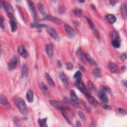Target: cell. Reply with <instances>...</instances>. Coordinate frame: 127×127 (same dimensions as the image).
I'll use <instances>...</instances> for the list:
<instances>
[{
    "instance_id": "obj_45",
    "label": "cell",
    "mask_w": 127,
    "mask_h": 127,
    "mask_svg": "<svg viewBox=\"0 0 127 127\" xmlns=\"http://www.w3.org/2000/svg\"><path fill=\"white\" fill-rule=\"evenodd\" d=\"M1 27L2 29L5 28V25H4V18L2 16H1Z\"/></svg>"
},
{
    "instance_id": "obj_43",
    "label": "cell",
    "mask_w": 127,
    "mask_h": 127,
    "mask_svg": "<svg viewBox=\"0 0 127 127\" xmlns=\"http://www.w3.org/2000/svg\"><path fill=\"white\" fill-rule=\"evenodd\" d=\"M118 112H119L121 114L123 115H126V111L125 109L120 108H118Z\"/></svg>"
},
{
    "instance_id": "obj_15",
    "label": "cell",
    "mask_w": 127,
    "mask_h": 127,
    "mask_svg": "<svg viewBox=\"0 0 127 127\" xmlns=\"http://www.w3.org/2000/svg\"><path fill=\"white\" fill-rule=\"evenodd\" d=\"M42 20H49V21H52V22L56 23L57 24H58L62 23V21L60 20H59V19H58L57 18H55V17H54V16H51V15L45 16Z\"/></svg>"
},
{
    "instance_id": "obj_49",
    "label": "cell",
    "mask_w": 127,
    "mask_h": 127,
    "mask_svg": "<svg viewBox=\"0 0 127 127\" xmlns=\"http://www.w3.org/2000/svg\"><path fill=\"white\" fill-rule=\"evenodd\" d=\"M122 83H123V85H124L126 87H127V86H126V84H127V81H125V80H124L122 81Z\"/></svg>"
},
{
    "instance_id": "obj_9",
    "label": "cell",
    "mask_w": 127,
    "mask_h": 127,
    "mask_svg": "<svg viewBox=\"0 0 127 127\" xmlns=\"http://www.w3.org/2000/svg\"><path fill=\"white\" fill-rule=\"evenodd\" d=\"M46 52L48 57L50 59H52L54 54V46L52 44L49 43L46 46Z\"/></svg>"
},
{
    "instance_id": "obj_50",
    "label": "cell",
    "mask_w": 127,
    "mask_h": 127,
    "mask_svg": "<svg viewBox=\"0 0 127 127\" xmlns=\"http://www.w3.org/2000/svg\"><path fill=\"white\" fill-rule=\"evenodd\" d=\"M110 3L111 5L112 6H115L116 5V2H114V1H110Z\"/></svg>"
},
{
    "instance_id": "obj_13",
    "label": "cell",
    "mask_w": 127,
    "mask_h": 127,
    "mask_svg": "<svg viewBox=\"0 0 127 127\" xmlns=\"http://www.w3.org/2000/svg\"><path fill=\"white\" fill-rule=\"evenodd\" d=\"M0 103L6 109L11 108V105L7 98L5 96L1 95L0 96Z\"/></svg>"
},
{
    "instance_id": "obj_16",
    "label": "cell",
    "mask_w": 127,
    "mask_h": 127,
    "mask_svg": "<svg viewBox=\"0 0 127 127\" xmlns=\"http://www.w3.org/2000/svg\"><path fill=\"white\" fill-rule=\"evenodd\" d=\"M64 101L65 103L68 104H70L71 105H72L74 107H78V108H80L81 107L80 103L75 102V101H74L72 99H69L67 97L64 98Z\"/></svg>"
},
{
    "instance_id": "obj_33",
    "label": "cell",
    "mask_w": 127,
    "mask_h": 127,
    "mask_svg": "<svg viewBox=\"0 0 127 127\" xmlns=\"http://www.w3.org/2000/svg\"><path fill=\"white\" fill-rule=\"evenodd\" d=\"M70 97L71 99L74 100V101H75V102H79V98L73 90L70 91Z\"/></svg>"
},
{
    "instance_id": "obj_27",
    "label": "cell",
    "mask_w": 127,
    "mask_h": 127,
    "mask_svg": "<svg viewBox=\"0 0 127 127\" xmlns=\"http://www.w3.org/2000/svg\"><path fill=\"white\" fill-rule=\"evenodd\" d=\"M45 78L50 85L52 87H55V83L54 81H53V80H52V79L51 78L50 75L48 73H45Z\"/></svg>"
},
{
    "instance_id": "obj_22",
    "label": "cell",
    "mask_w": 127,
    "mask_h": 127,
    "mask_svg": "<svg viewBox=\"0 0 127 127\" xmlns=\"http://www.w3.org/2000/svg\"><path fill=\"white\" fill-rule=\"evenodd\" d=\"M34 94L32 90L31 89H28L27 93V99L29 103H31L33 101Z\"/></svg>"
},
{
    "instance_id": "obj_14",
    "label": "cell",
    "mask_w": 127,
    "mask_h": 127,
    "mask_svg": "<svg viewBox=\"0 0 127 127\" xmlns=\"http://www.w3.org/2000/svg\"><path fill=\"white\" fill-rule=\"evenodd\" d=\"M10 19V24L11 26V31L13 32H15L17 30V29H18V25H17L16 20L14 16Z\"/></svg>"
},
{
    "instance_id": "obj_44",
    "label": "cell",
    "mask_w": 127,
    "mask_h": 127,
    "mask_svg": "<svg viewBox=\"0 0 127 127\" xmlns=\"http://www.w3.org/2000/svg\"><path fill=\"white\" fill-rule=\"evenodd\" d=\"M102 107L106 109V110H111L112 109V107L110 106H109L107 104H103L102 105Z\"/></svg>"
},
{
    "instance_id": "obj_5",
    "label": "cell",
    "mask_w": 127,
    "mask_h": 127,
    "mask_svg": "<svg viewBox=\"0 0 127 127\" xmlns=\"http://www.w3.org/2000/svg\"><path fill=\"white\" fill-rule=\"evenodd\" d=\"M28 6L29 7V9L30 12L32 15L33 18L34 20H37V14L36 13V11L35 10V8L34 5L33 4V3L31 1H27Z\"/></svg>"
},
{
    "instance_id": "obj_53",
    "label": "cell",
    "mask_w": 127,
    "mask_h": 127,
    "mask_svg": "<svg viewBox=\"0 0 127 127\" xmlns=\"http://www.w3.org/2000/svg\"><path fill=\"white\" fill-rule=\"evenodd\" d=\"M126 69V66H122V70H125Z\"/></svg>"
},
{
    "instance_id": "obj_11",
    "label": "cell",
    "mask_w": 127,
    "mask_h": 127,
    "mask_svg": "<svg viewBox=\"0 0 127 127\" xmlns=\"http://www.w3.org/2000/svg\"><path fill=\"white\" fill-rule=\"evenodd\" d=\"M86 19H87V20L88 22V23L90 27L91 28V29L93 30V31H94V33H95V36L97 37V38H99V33H98V31L96 28V27H95V25H94V22H93L90 19L87 18V17H86Z\"/></svg>"
},
{
    "instance_id": "obj_26",
    "label": "cell",
    "mask_w": 127,
    "mask_h": 127,
    "mask_svg": "<svg viewBox=\"0 0 127 127\" xmlns=\"http://www.w3.org/2000/svg\"><path fill=\"white\" fill-rule=\"evenodd\" d=\"M101 92H104L105 94H110L111 93V90L108 87L101 86L100 87V90Z\"/></svg>"
},
{
    "instance_id": "obj_31",
    "label": "cell",
    "mask_w": 127,
    "mask_h": 127,
    "mask_svg": "<svg viewBox=\"0 0 127 127\" xmlns=\"http://www.w3.org/2000/svg\"><path fill=\"white\" fill-rule=\"evenodd\" d=\"M87 84H88V88L90 90V91L92 92V93L95 94V93L96 92V89L95 88V87L94 86V84H93V83L91 81L88 80L87 81Z\"/></svg>"
},
{
    "instance_id": "obj_30",
    "label": "cell",
    "mask_w": 127,
    "mask_h": 127,
    "mask_svg": "<svg viewBox=\"0 0 127 127\" xmlns=\"http://www.w3.org/2000/svg\"><path fill=\"white\" fill-rule=\"evenodd\" d=\"M47 118H43V119H38V123L41 127H47L48 126L47 125Z\"/></svg>"
},
{
    "instance_id": "obj_1",
    "label": "cell",
    "mask_w": 127,
    "mask_h": 127,
    "mask_svg": "<svg viewBox=\"0 0 127 127\" xmlns=\"http://www.w3.org/2000/svg\"><path fill=\"white\" fill-rule=\"evenodd\" d=\"M14 102L20 111L23 115H27L28 113V109L25 101L21 98L16 97L14 99Z\"/></svg>"
},
{
    "instance_id": "obj_7",
    "label": "cell",
    "mask_w": 127,
    "mask_h": 127,
    "mask_svg": "<svg viewBox=\"0 0 127 127\" xmlns=\"http://www.w3.org/2000/svg\"><path fill=\"white\" fill-rule=\"evenodd\" d=\"M59 77H60L61 81H62L64 87L66 88H68L69 87V81L67 78L65 74L63 72H61L59 73Z\"/></svg>"
},
{
    "instance_id": "obj_51",
    "label": "cell",
    "mask_w": 127,
    "mask_h": 127,
    "mask_svg": "<svg viewBox=\"0 0 127 127\" xmlns=\"http://www.w3.org/2000/svg\"><path fill=\"white\" fill-rule=\"evenodd\" d=\"M58 65H59V66L61 67V62L60 61H58Z\"/></svg>"
},
{
    "instance_id": "obj_10",
    "label": "cell",
    "mask_w": 127,
    "mask_h": 127,
    "mask_svg": "<svg viewBox=\"0 0 127 127\" xmlns=\"http://www.w3.org/2000/svg\"><path fill=\"white\" fill-rule=\"evenodd\" d=\"M50 103L54 107L59 109L62 110H65V108L64 107V105L61 102H59L58 101L56 100H50Z\"/></svg>"
},
{
    "instance_id": "obj_3",
    "label": "cell",
    "mask_w": 127,
    "mask_h": 127,
    "mask_svg": "<svg viewBox=\"0 0 127 127\" xmlns=\"http://www.w3.org/2000/svg\"><path fill=\"white\" fill-rule=\"evenodd\" d=\"M18 59L17 58L16 56H14L10 61L9 62L8 64V69L10 71H13L15 69L18 65Z\"/></svg>"
},
{
    "instance_id": "obj_23",
    "label": "cell",
    "mask_w": 127,
    "mask_h": 127,
    "mask_svg": "<svg viewBox=\"0 0 127 127\" xmlns=\"http://www.w3.org/2000/svg\"><path fill=\"white\" fill-rule=\"evenodd\" d=\"M40 87L45 94H46L47 96L50 95L49 89L46 84L44 82H41L40 83Z\"/></svg>"
},
{
    "instance_id": "obj_24",
    "label": "cell",
    "mask_w": 127,
    "mask_h": 127,
    "mask_svg": "<svg viewBox=\"0 0 127 127\" xmlns=\"http://www.w3.org/2000/svg\"><path fill=\"white\" fill-rule=\"evenodd\" d=\"M31 27L32 28H36L37 29H41L43 28L48 27V26L46 24H40L37 22H33L31 24Z\"/></svg>"
},
{
    "instance_id": "obj_29",
    "label": "cell",
    "mask_w": 127,
    "mask_h": 127,
    "mask_svg": "<svg viewBox=\"0 0 127 127\" xmlns=\"http://www.w3.org/2000/svg\"><path fill=\"white\" fill-rule=\"evenodd\" d=\"M93 74L96 78H100L101 75V69L99 67H96L93 71Z\"/></svg>"
},
{
    "instance_id": "obj_41",
    "label": "cell",
    "mask_w": 127,
    "mask_h": 127,
    "mask_svg": "<svg viewBox=\"0 0 127 127\" xmlns=\"http://www.w3.org/2000/svg\"><path fill=\"white\" fill-rule=\"evenodd\" d=\"M78 114H79V115L80 116V119L83 120V121H86V119H87V117L86 116V115H84V114L81 111H79L78 112Z\"/></svg>"
},
{
    "instance_id": "obj_36",
    "label": "cell",
    "mask_w": 127,
    "mask_h": 127,
    "mask_svg": "<svg viewBox=\"0 0 127 127\" xmlns=\"http://www.w3.org/2000/svg\"><path fill=\"white\" fill-rule=\"evenodd\" d=\"M112 45L115 48H119L121 46L120 42L119 40H112Z\"/></svg>"
},
{
    "instance_id": "obj_37",
    "label": "cell",
    "mask_w": 127,
    "mask_h": 127,
    "mask_svg": "<svg viewBox=\"0 0 127 127\" xmlns=\"http://www.w3.org/2000/svg\"><path fill=\"white\" fill-rule=\"evenodd\" d=\"M74 80L82 79V74L80 71H78L75 73L74 76Z\"/></svg>"
},
{
    "instance_id": "obj_19",
    "label": "cell",
    "mask_w": 127,
    "mask_h": 127,
    "mask_svg": "<svg viewBox=\"0 0 127 127\" xmlns=\"http://www.w3.org/2000/svg\"><path fill=\"white\" fill-rule=\"evenodd\" d=\"M28 70L27 65L23 63L22 65V70H21V78L23 79L27 78L28 77Z\"/></svg>"
},
{
    "instance_id": "obj_6",
    "label": "cell",
    "mask_w": 127,
    "mask_h": 127,
    "mask_svg": "<svg viewBox=\"0 0 127 127\" xmlns=\"http://www.w3.org/2000/svg\"><path fill=\"white\" fill-rule=\"evenodd\" d=\"M64 27L67 36L70 38H74L75 35V32L74 29L68 24H65Z\"/></svg>"
},
{
    "instance_id": "obj_39",
    "label": "cell",
    "mask_w": 127,
    "mask_h": 127,
    "mask_svg": "<svg viewBox=\"0 0 127 127\" xmlns=\"http://www.w3.org/2000/svg\"><path fill=\"white\" fill-rule=\"evenodd\" d=\"M74 13L78 18H81L82 16V12L80 9H76L74 11Z\"/></svg>"
},
{
    "instance_id": "obj_21",
    "label": "cell",
    "mask_w": 127,
    "mask_h": 127,
    "mask_svg": "<svg viewBox=\"0 0 127 127\" xmlns=\"http://www.w3.org/2000/svg\"><path fill=\"white\" fill-rule=\"evenodd\" d=\"M98 97L99 98V99L101 101H102L103 102H104L105 103H108V101H109L108 98L106 94H104V92L99 91V92H98Z\"/></svg>"
},
{
    "instance_id": "obj_20",
    "label": "cell",
    "mask_w": 127,
    "mask_h": 127,
    "mask_svg": "<svg viewBox=\"0 0 127 127\" xmlns=\"http://www.w3.org/2000/svg\"><path fill=\"white\" fill-rule=\"evenodd\" d=\"M108 67L110 69V71H111V73H114V74H116L119 73V69H118V67L117 66V65L115 63H110L109 64Z\"/></svg>"
},
{
    "instance_id": "obj_42",
    "label": "cell",
    "mask_w": 127,
    "mask_h": 127,
    "mask_svg": "<svg viewBox=\"0 0 127 127\" xmlns=\"http://www.w3.org/2000/svg\"><path fill=\"white\" fill-rule=\"evenodd\" d=\"M66 69L67 70H72L73 69L74 65L72 63L68 62L66 64Z\"/></svg>"
},
{
    "instance_id": "obj_4",
    "label": "cell",
    "mask_w": 127,
    "mask_h": 127,
    "mask_svg": "<svg viewBox=\"0 0 127 127\" xmlns=\"http://www.w3.org/2000/svg\"><path fill=\"white\" fill-rule=\"evenodd\" d=\"M1 7H3L4 9L6 11L7 14H14V10L13 7L7 2H1Z\"/></svg>"
},
{
    "instance_id": "obj_35",
    "label": "cell",
    "mask_w": 127,
    "mask_h": 127,
    "mask_svg": "<svg viewBox=\"0 0 127 127\" xmlns=\"http://www.w3.org/2000/svg\"><path fill=\"white\" fill-rule=\"evenodd\" d=\"M62 112V113L63 115V116L65 117V118L66 119V121L69 124H71V120L70 119V117L69 116V115L67 113V112L65 111V110H61Z\"/></svg>"
},
{
    "instance_id": "obj_48",
    "label": "cell",
    "mask_w": 127,
    "mask_h": 127,
    "mask_svg": "<svg viewBox=\"0 0 127 127\" xmlns=\"http://www.w3.org/2000/svg\"><path fill=\"white\" fill-rule=\"evenodd\" d=\"M77 127H82V125H81L80 123V122L77 121Z\"/></svg>"
},
{
    "instance_id": "obj_34",
    "label": "cell",
    "mask_w": 127,
    "mask_h": 127,
    "mask_svg": "<svg viewBox=\"0 0 127 127\" xmlns=\"http://www.w3.org/2000/svg\"><path fill=\"white\" fill-rule=\"evenodd\" d=\"M111 37L112 40H119V34L117 31H113L112 32L111 34Z\"/></svg>"
},
{
    "instance_id": "obj_40",
    "label": "cell",
    "mask_w": 127,
    "mask_h": 127,
    "mask_svg": "<svg viewBox=\"0 0 127 127\" xmlns=\"http://www.w3.org/2000/svg\"><path fill=\"white\" fill-rule=\"evenodd\" d=\"M13 121L15 124L18 127H20L21 126V123L20 122V119H19V118L18 117H14L13 118Z\"/></svg>"
},
{
    "instance_id": "obj_32",
    "label": "cell",
    "mask_w": 127,
    "mask_h": 127,
    "mask_svg": "<svg viewBox=\"0 0 127 127\" xmlns=\"http://www.w3.org/2000/svg\"><path fill=\"white\" fill-rule=\"evenodd\" d=\"M107 19L109 21V22L111 24H113L116 21V18L113 14H109L107 15Z\"/></svg>"
},
{
    "instance_id": "obj_18",
    "label": "cell",
    "mask_w": 127,
    "mask_h": 127,
    "mask_svg": "<svg viewBox=\"0 0 127 127\" xmlns=\"http://www.w3.org/2000/svg\"><path fill=\"white\" fill-rule=\"evenodd\" d=\"M18 51L19 54L23 58H26L27 57V50L25 49V47L22 45H20L18 47Z\"/></svg>"
},
{
    "instance_id": "obj_38",
    "label": "cell",
    "mask_w": 127,
    "mask_h": 127,
    "mask_svg": "<svg viewBox=\"0 0 127 127\" xmlns=\"http://www.w3.org/2000/svg\"><path fill=\"white\" fill-rule=\"evenodd\" d=\"M121 11L122 12L123 14V15L125 18H126V16H127V6L126 4H123L121 6Z\"/></svg>"
},
{
    "instance_id": "obj_47",
    "label": "cell",
    "mask_w": 127,
    "mask_h": 127,
    "mask_svg": "<svg viewBox=\"0 0 127 127\" xmlns=\"http://www.w3.org/2000/svg\"><path fill=\"white\" fill-rule=\"evenodd\" d=\"M127 59V54L126 53H124L121 56V59L122 61H125Z\"/></svg>"
},
{
    "instance_id": "obj_28",
    "label": "cell",
    "mask_w": 127,
    "mask_h": 127,
    "mask_svg": "<svg viewBox=\"0 0 127 127\" xmlns=\"http://www.w3.org/2000/svg\"><path fill=\"white\" fill-rule=\"evenodd\" d=\"M37 7H38V9L40 13L43 16H45L46 12H45V8H44V7L43 4H42L41 3H40V2L38 3L37 4Z\"/></svg>"
},
{
    "instance_id": "obj_2",
    "label": "cell",
    "mask_w": 127,
    "mask_h": 127,
    "mask_svg": "<svg viewBox=\"0 0 127 127\" xmlns=\"http://www.w3.org/2000/svg\"><path fill=\"white\" fill-rule=\"evenodd\" d=\"M74 83L76 87H77L83 94H84V95H86L87 94H88V92L87 91L85 85L83 84L82 81V79L75 80Z\"/></svg>"
},
{
    "instance_id": "obj_8",
    "label": "cell",
    "mask_w": 127,
    "mask_h": 127,
    "mask_svg": "<svg viewBox=\"0 0 127 127\" xmlns=\"http://www.w3.org/2000/svg\"><path fill=\"white\" fill-rule=\"evenodd\" d=\"M47 33L49 34V35L52 38H53L55 41H58L60 40V38L59 37L58 34L54 29L51 27H48L47 28Z\"/></svg>"
},
{
    "instance_id": "obj_46",
    "label": "cell",
    "mask_w": 127,
    "mask_h": 127,
    "mask_svg": "<svg viewBox=\"0 0 127 127\" xmlns=\"http://www.w3.org/2000/svg\"><path fill=\"white\" fill-rule=\"evenodd\" d=\"M65 8H64L63 7H59L58 8V12L60 14H63L65 13Z\"/></svg>"
},
{
    "instance_id": "obj_52",
    "label": "cell",
    "mask_w": 127,
    "mask_h": 127,
    "mask_svg": "<svg viewBox=\"0 0 127 127\" xmlns=\"http://www.w3.org/2000/svg\"><path fill=\"white\" fill-rule=\"evenodd\" d=\"M78 2L80 3H84L85 2V1H78Z\"/></svg>"
},
{
    "instance_id": "obj_12",
    "label": "cell",
    "mask_w": 127,
    "mask_h": 127,
    "mask_svg": "<svg viewBox=\"0 0 127 127\" xmlns=\"http://www.w3.org/2000/svg\"><path fill=\"white\" fill-rule=\"evenodd\" d=\"M85 54L86 53L81 49H79L76 52V55H77L78 58L83 63H86V62H87L85 57Z\"/></svg>"
},
{
    "instance_id": "obj_17",
    "label": "cell",
    "mask_w": 127,
    "mask_h": 127,
    "mask_svg": "<svg viewBox=\"0 0 127 127\" xmlns=\"http://www.w3.org/2000/svg\"><path fill=\"white\" fill-rule=\"evenodd\" d=\"M86 97L87 98V100L88 101V102L91 103L92 105H93L94 106H97L99 104V103L98 101L95 100L94 99V98L90 94H89V93L88 92L87 94L86 95H85Z\"/></svg>"
},
{
    "instance_id": "obj_25",
    "label": "cell",
    "mask_w": 127,
    "mask_h": 127,
    "mask_svg": "<svg viewBox=\"0 0 127 127\" xmlns=\"http://www.w3.org/2000/svg\"><path fill=\"white\" fill-rule=\"evenodd\" d=\"M85 57H86V61L87 62H88V63H89L91 65H97V63L94 60V59L92 58L89 55H88V54L86 53L85 54Z\"/></svg>"
}]
</instances>
